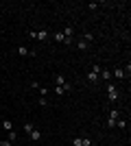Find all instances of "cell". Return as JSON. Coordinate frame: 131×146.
<instances>
[{
	"label": "cell",
	"mask_w": 131,
	"mask_h": 146,
	"mask_svg": "<svg viewBox=\"0 0 131 146\" xmlns=\"http://www.w3.org/2000/svg\"><path fill=\"white\" fill-rule=\"evenodd\" d=\"M18 55L20 57H26V55H31V50L26 48V46H20V48H18Z\"/></svg>",
	"instance_id": "9c48e42d"
},
{
	"label": "cell",
	"mask_w": 131,
	"mask_h": 146,
	"mask_svg": "<svg viewBox=\"0 0 131 146\" xmlns=\"http://www.w3.org/2000/svg\"><path fill=\"white\" fill-rule=\"evenodd\" d=\"M55 42H66V37H63V33H61V31H59V33H55Z\"/></svg>",
	"instance_id": "8fae6325"
},
{
	"label": "cell",
	"mask_w": 131,
	"mask_h": 146,
	"mask_svg": "<svg viewBox=\"0 0 131 146\" xmlns=\"http://www.w3.org/2000/svg\"><path fill=\"white\" fill-rule=\"evenodd\" d=\"M37 90H39V94H42V96H46V94H48V90H46V87H42V85H39Z\"/></svg>",
	"instance_id": "ffe728a7"
},
{
	"label": "cell",
	"mask_w": 131,
	"mask_h": 146,
	"mask_svg": "<svg viewBox=\"0 0 131 146\" xmlns=\"http://www.w3.org/2000/svg\"><path fill=\"white\" fill-rule=\"evenodd\" d=\"M107 98H109V103H116L118 100V90L114 83H107Z\"/></svg>",
	"instance_id": "6da1fadb"
},
{
	"label": "cell",
	"mask_w": 131,
	"mask_h": 146,
	"mask_svg": "<svg viewBox=\"0 0 131 146\" xmlns=\"http://www.w3.org/2000/svg\"><path fill=\"white\" fill-rule=\"evenodd\" d=\"M2 129H5V131H13V122L11 120H2Z\"/></svg>",
	"instance_id": "30bf717a"
},
{
	"label": "cell",
	"mask_w": 131,
	"mask_h": 146,
	"mask_svg": "<svg viewBox=\"0 0 131 146\" xmlns=\"http://www.w3.org/2000/svg\"><path fill=\"white\" fill-rule=\"evenodd\" d=\"M81 142H83V137H74V142H72V146H81Z\"/></svg>",
	"instance_id": "ac0fdd59"
},
{
	"label": "cell",
	"mask_w": 131,
	"mask_h": 146,
	"mask_svg": "<svg viewBox=\"0 0 131 146\" xmlns=\"http://www.w3.org/2000/svg\"><path fill=\"white\" fill-rule=\"evenodd\" d=\"M55 94H57V96H63V94H66V92H63V87L55 85Z\"/></svg>",
	"instance_id": "9a60e30c"
},
{
	"label": "cell",
	"mask_w": 131,
	"mask_h": 146,
	"mask_svg": "<svg viewBox=\"0 0 131 146\" xmlns=\"http://www.w3.org/2000/svg\"><path fill=\"white\" fill-rule=\"evenodd\" d=\"M98 79H103V81H107V83H109V79H112V72H109V70H100V72H98Z\"/></svg>",
	"instance_id": "277c9868"
},
{
	"label": "cell",
	"mask_w": 131,
	"mask_h": 146,
	"mask_svg": "<svg viewBox=\"0 0 131 146\" xmlns=\"http://www.w3.org/2000/svg\"><path fill=\"white\" fill-rule=\"evenodd\" d=\"M83 37H85V42H87V44H90V42H92V39H94V37H92V33H85V35H83Z\"/></svg>",
	"instance_id": "d6986e66"
},
{
	"label": "cell",
	"mask_w": 131,
	"mask_h": 146,
	"mask_svg": "<svg viewBox=\"0 0 131 146\" xmlns=\"http://www.w3.org/2000/svg\"><path fill=\"white\" fill-rule=\"evenodd\" d=\"M120 118V109H112L109 111V118H107V127L112 129V127H116V120Z\"/></svg>",
	"instance_id": "7a4b0ae2"
},
{
	"label": "cell",
	"mask_w": 131,
	"mask_h": 146,
	"mask_svg": "<svg viewBox=\"0 0 131 146\" xmlns=\"http://www.w3.org/2000/svg\"><path fill=\"white\" fill-rule=\"evenodd\" d=\"M116 127H118V129H125V127H127V122H125V120H120V118H118V120H116Z\"/></svg>",
	"instance_id": "2e32d148"
},
{
	"label": "cell",
	"mask_w": 131,
	"mask_h": 146,
	"mask_svg": "<svg viewBox=\"0 0 131 146\" xmlns=\"http://www.w3.org/2000/svg\"><path fill=\"white\" fill-rule=\"evenodd\" d=\"M35 39H39V42H46L48 39V31H39V33H35Z\"/></svg>",
	"instance_id": "3957f363"
},
{
	"label": "cell",
	"mask_w": 131,
	"mask_h": 146,
	"mask_svg": "<svg viewBox=\"0 0 131 146\" xmlns=\"http://www.w3.org/2000/svg\"><path fill=\"white\" fill-rule=\"evenodd\" d=\"M31 140L33 142H39V140H42V131H39V129H33V131H31Z\"/></svg>",
	"instance_id": "5b68a950"
},
{
	"label": "cell",
	"mask_w": 131,
	"mask_h": 146,
	"mask_svg": "<svg viewBox=\"0 0 131 146\" xmlns=\"http://www.w3.org/2000/svg\"><path fill=\"white\" fill-rule=\"evenodd\" d=\"M33 129H35V127H33V122H26V124H24V133H29V135H31V131H33Z\"/></svg>",
	"instance_id": "7c38bea8"
},
{
	"label": "cell",
	"mask_w": 131,
	"mask_h": 146,
	"mask_svg": "<svg viewBox=\"0 0 131 146\" xmlns=\"http://www.w3.org/2000/svg\"><path fill=\"white\" fill-rule=\"evenodd\" d=\"M0 146H11V142H9V140H2V142H0Z\"/></svg>",
	"instance_id": "7402d4cb"
},
{
	"label": "cell",
	"mask_w": 131,
	"mask_h": 146,
	"mask_svg": "<svg viewBox=\"0 0 131 146\" xmlns=\"http://www.w3.org/2000/svg\"><path fill=\"white\" fill-rule=\"evenodd\" d=\"M66 83H68V81H66V76H61V74H57V76H55V85L63 87V85H66Z\"/></svg>",
	"instance_id": "52a82bcc"
},
{
	"label": "cell",
	"mask_w": 131,
	"mask_h": 146,
	"mask_svg": "<svg viewBox=\"0 0 131 146\" xmlns=\"http://www.w3.org/2000/svg\"><path fill=\"white\" fill-rule=\"evenodd\" d=\"M112 76H116V79H125V70H122V68H116Z\"/></svg>",
	"instance_id": "ba28073f"
},
{
	"label": "cell",
	"mask_w": 131,
	"mask_h": 146,
	"mask_svg": "<svg viewBox=\"0 0 131 146\" xmlns=\"http://www.w3.org/2000/svg\"><path fill=\"white\" fill-rule=\"evenodd\" d=\"M81 146H92V140H90V137H83V142H81Z\"/></svg>",
	"instance_id": "e0dca14e"
},
{
	"label": "cell",
	"mask_w": 131,
	"mask_h": 146,
	"mask_svg": "<svg viewBox=\"0 0 131 146\" xmlns=\"http://www.w3.org/2000/svg\"><path fill=\"white\" fill-rule=\"evenodd\" d=\"M9 142H18V133H15V131H9Z\"/></svg>",
	"instance_id": "4fadbf2b"
},
{
	"label": "cell",
	"mask_w": 131,
	"mask_h": 146,
	"mask_svg": "<svg viewBox=\"0 0 131 146\" xmlns=\"http://www.w3.org/2000/svg\"><path fill=\"white\" fill-rule=\"evenodd\" d=\"M87 81H90L92 85H94V83H98V74H96V72H92V70H90V72H87Z\"/></svg>",
	"instance_id": "8992f818"
},
{
	"label": "cell",
	"mask_w": 131,
	"mask_h": 146,
	"mask_svg": "<svg viewBox=\"0 0 131 146\" xmlns=\"http://www.w3.org/2000/svg\"><path fill=\"white\" fill-rule=\"evenodd\" d=\"M100 70H103V68H100V66H98V63H96V66H92V72H96V74H98V72H100Z\"/></svg>",
	"instance_id": "44dd1931"
},
{
	"label": "cell",
	"mask_w": 131,
	"mask_h": 146,
	"mask_svg": "<svg viewBox=\"0 0 131 146\" xmlns=\"http://www.w3.org/2000/svg\"><path fill=\"white\" fill-rule=\"evenodd\" d=\"M76 48H79V50H87V48H90V44H87V42H79V44H76Z\"/></svg>",
	"instance_id": "5bb4252c"
}]
</instances>
